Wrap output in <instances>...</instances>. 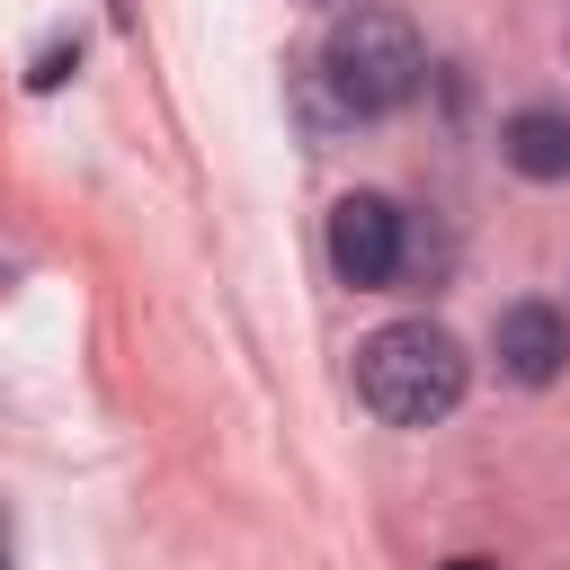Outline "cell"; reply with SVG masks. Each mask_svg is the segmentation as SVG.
<instances>
[{
  "label": "cell",
  "mask_w": 570,
  "mask_h": 570,
  "mask_svg": "<svg viewBox=\"0 0 570 570\" xmlns=\"http://www.w3.org/2000/svg\"><path fill=\"white\" fill-rule=\"evenodd\" d=\"M401 258H410V214L392 196L356 187V196L330 205V267H338V285H356V294L401 285Z\"/></svg>",
  "instance_id": "3957f363"
},
{
  "label": "cell",
  "mask_w": 570,
  "mask_h": 570,
  "mask_svg": "<svg viewBox=\"0 0 570 570\" xmlns=\"http://www.w3.org/2000/svg\"><path fill=\"white\" fill-rule=\"evenodd\" d=\"M499 365L543 392V383L570 365V321H561L552 303H508V312H499Z\"/></svg>",
  "instance_id": "277c9868"
},
{
  "label": "cell",
  "mask_w": 570,
  "mask_h": 570,
  "mask_svg": "<svg viewBox=\"0 0 570 570\" xmlns=\"http://www.w3.org/2000/svg\"><path fill=\"white\" fill-rule=\"evenodd\" d=\"M499 151H508L517 178L552 187V178H570V116H561V107H517L508 134H499Z\"/></svg>",
  "instance_id": "5b68a950"
},
{
  "label": "cell",
  "mask_w": 570,
  "mask_h": 570,
  "mask_svg": "<svg viewBox=\"0 0 570 570\" xmlns=\"http://www.w3.org/2000/svg\"><path fill=\"white\" fill-rule=\"evenodd\" d=\"M71 62H80V36H71V45H45V53H36V71H27V89H62V80H71Z\"/></svg>",
  "instance_id": "8992f818"
},
{
  "label": "cell",
  "mask_w": 570,
  "mask_h": 570,
  "mask_svg": "<svg viewBox=\"0 0 570 570\" xmlns=\"http://www.w3.org/2000/svg\"><path fill=\"white\" fill-rule=\"evenodd\" d=\"M0 570H9V525H0Z\"/></svg>",
  "instance_id": "ba28073f"
},
{
  "label": "cell",
  "mask_w": 570,
  "mask_h": 570,
  "mask_svg": "<svg viewBox=\"0 0 570 570\" xmlns=\"http://www.w3.org/2000/svg\"><path fill=\"white\" fill-rule=\"evenodd\" d=\"M312 80L330 89V107H347V125H356V116H392V107L419 98L428 45H419V27H410L401 9H347V18L330 27V45H321Z\"/></svg>",
  "instance_id": "7a4b0ae2"
},
{
  "label": "cell",
  "mask_w": 570,
  "mask_h": 570,
  "mask_svg": "<svg viewBox=\"0 0 570 570\" xmlns=\"http://www.w3.org/2000/svg\"><path fill=\"white\" fill-rule=\"evenodd\" d=\"M463 383H472V365H463L454 330H436V321H383L356 347V401L383 428H436L463 401Z\"/></svg>",
  "instance_id": "6da1fadb"
},
{
  "label": "cell",
  "mask_w": 570,
  "mask_h": 570,
  "mask_svg": "<svg viewBox=\"0 0 570 570\" xmlns=\"http://www.w3.org/2000/svg\"><path fill=\"white\" fill-rule=\"evenodd\" d=\"M445 570H499V561H481V552H454V561H445Z\"/></svg>",
  "instance_id": "52a82bcc"
}]
</instances>
